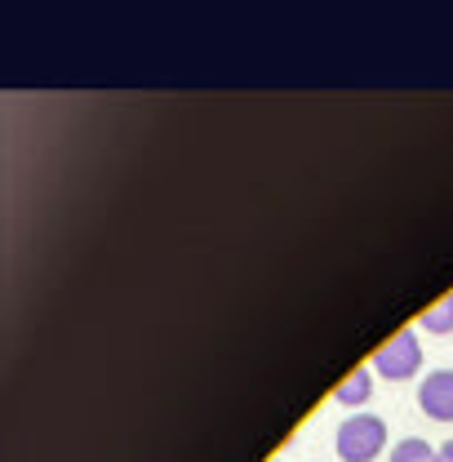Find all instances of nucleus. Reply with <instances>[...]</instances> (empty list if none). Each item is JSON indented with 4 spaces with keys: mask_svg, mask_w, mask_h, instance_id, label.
<instances>
[{
    "mask_svg": "<svg viewBox=\"0 0 453 462\" xmlns=\"http://www.w3.org/2000/svg\"><path fill=\"white\" fill-rule=\"evenodd\" d=\"M436 462H453V440H445V445L436 449Z\"/></svg>",
    "mask_w": 453,
    "mask_h": 462,
    "instance_id": "obj_7",
    "label": "nucleus"
},
{
    "mask_svg": "<svg viewBox=\"0 0 453 462\" xmlns=\"http://www.w3.org/2000/svg\"><path fill=\"white\" fill-rule=\"evenodd\" d=\"M334 449L342 462H374L387 449V422L378 413H351L342 418L338 436H334Z\"/></svg>",
    "mask_w": 453,
    "mask_h": 462,
    "instance_id": "obj_1",
    "label": "nucleus"
},
{
    "mask_svg": "<svg viewBox=\"0 0 453 462\" xmlns=\"http://www.w3.org/2000/svg\"><path fill=\"white\" fill-rule=\"evenodd\" d=\"M418 404H422V413H427V418H436V422H453V369H436V374H427V378H422V387H418Z\"/></svg>",
    "mask_w": 453,
    "mask_h": 462,
    "instance_id": "obj_3",
    "label": "nucleus"
},
{
    "mask_svg": "<svg viewBox=\"0 0 453 462\" xmlns=\"http://www.w3.org/2000/svg\"><path fill=\"white\" fill-rule=\"evenodd\" d=\"M374 369H378L383 378H392V383L413 378V374L422 369V343H418V334H413V329H400L392 343H383L378 356H374Z\"/></svg>",
    "mask_w": 453,
    "mask_h": 462,
    "instance_id": "obj_2",
    "label": "nucleus"
},
{
    "mask_svg": "<svg viewBox=\"0 0 453 462\" xmlns=\"http://www.w3.org/2000/svg\"><path fill=\"white\" fill-rule=\"evenodd\" d=\"M369 392H374V374H369V369H356V374H347V378L338 383L334 401L347 404V409H356V404L369 401Z\"/></svg>",
    "mask_w": 453,
    "mask_h": 462,
    "instance_id": "obj_4",
    "label": "nucleus"
},
{
    "mask_svg": "<svg viewBox=\"0 0 453 462\" xmlns=\"http://www.w3.org/2000/svg\"><path fill=\"white\" fill-rule=\"evenodd\" d=\"M392 462H436V449L427 440L409 436V440H400L396 449H392Z\"/></svg>",
    "mask_w": 453,
    "mask_h": 462,
    "instance_id": "obj_6",
    "label": "nucleus"
},
{
    "mask_svg": "<svg viewBox=\"0 0 453 462\" xmlns=\"http://www.w3.org/2000/svg\"><path fill=\"white\" fill-rule=\"evenodd\" d=\"M422 329H427V334H453V293L422 311Z\"/></svg>",
    "mask_w": 453,
    "mask_h": 462,
    "instance_id": "obj_5",
    "label": "nucleus"
}]
</instances>
